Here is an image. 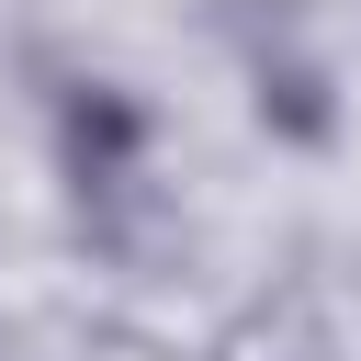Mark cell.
<instances>
[{"instance_id": "6da1fadb", "label": "cell", "mask_w": 361, "mask_h": 361, "mask_svg": "<svg viewBox=\"0 0 361 361\" xmlns=\"http://www.w3.org/2000/svg\"><path fill=\"white\" fill-rule=\"evenodd\" d=\"M135 158H147L135 102H124V90H79V102H68V180H79V192H124Z\"/></svg>"}]
</instances>
